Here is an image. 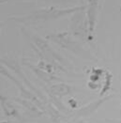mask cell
Listing matches in <instances>:
<instances>
[{"mask_svg": "<svg viewBox=\"0 0 121 123\" xmlns=\"http://www.w3.org/2000/svg\"><path fill=\"white\" fill-rule=\"evenodd\" d=\"M76 10L75 9H72V10H54V11H48L47 13L45 12H40L38 14H33L31 15V17H25L24 18L23 21L24 20H46V19H54V18H58L61 16H64L66 14H69L71 12H73Z\"/></svg>", "mask_w": 121, "mask_h": 123, "instance_id": "obj_1", "label": "cell"}, {"mask_svg": "<svg viewBox=\"0 0 121 123\" xmlns=\"http://www.w3.org/2000/svg\"><path fill=\"white\" fill-rule=\"evenodd\" d=\"M98 12V0H87V19H88V31L92 33L95 27L96 17Z\"/></svg>", "mask_w": 121, "mask_h": 123, "instance_id": "obj_2", "label": "cell"}, {"mask_svg": "<svg viewBox=\"0 0 121 123\" xmlns=\"http://www.w3.org/2000/svg\"><path fill=\"white\" fill-rule=\"evenodd\" d=\"M111 96L107 97V98H104V99H101V100H97L95 102H93L92 103H89L87 104L86 106H84L83 108H81L80 110L78 111V115L77 117H85V116H88L90 115L91 113H93L95 110H97L100 106H101L102 103H104L106 100L110 99Z\"/></svg>", "mask_w": 121, "mask_h": 123, "instance_id": "obj_3", "label": "cell"}, {"mask_svg": "<svg viewBox=\"0 0 121 123\" xmlns=\"http://www.w3.org/2000/svg\"><path fill=\"white\" fill-rule=\"evenodd\" d=\"M120 6H121V0H120Z\"/></svg>", "mask_w": 121, "mask_h": 123, "instance_id": "obj_4", "label": "cell"}, {"mask_svg": "<svg viewBox=\"0 0 121 123\" xmlns=\"http://www.w3.org/2000/svg\"><path fill=\"white\" fill-rule=\"evenodd\" d=\"M120 114H121V110H120Z\"/></svg>", "mask_w": 121, "mask_h": 123, "instance_id": "obj_5", "label": "cell"}]
</instances>
